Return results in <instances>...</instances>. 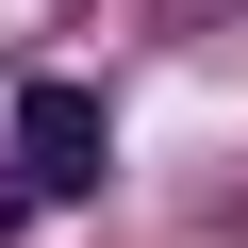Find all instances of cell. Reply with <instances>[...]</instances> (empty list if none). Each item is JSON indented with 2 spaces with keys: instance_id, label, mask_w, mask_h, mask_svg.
Segmentation results:
<instances>
[{
  "instance_id": "1",
  "label": "cell",
  "mask_w": 248,
  "mask_h": 248,
  "mask_svg": "<svg viewBox=\"0 0 248 248\" xmlns=\"http://www.w3.org/2000/svg\"><path fill=\"white\" fill-rule=\"evenodd\" d=\"M99 149H116V133H99L83 83H17V182H33V199H99Z\"/></svg>"
}]
</instances>
